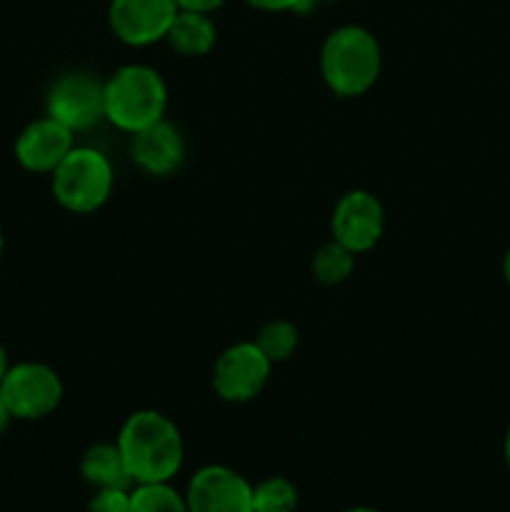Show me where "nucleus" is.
Listing matches in <instances>:
<instances>
[{"label": "nucleus", "instance_id": "f257e3e1", "mask_svg": "<svg viewBox=\"0 0 510 512\" xmlns=\"http://www.w3.org/2000/svg\"><path fill=\"white\" fill-rule=\"evenodd\" d=\"M120 455L125 460L133 485L170 483L185 460V443L180 428L160 410H135L120 425Z\"/></svg>", "mask_w": 510, "mask_h": 512}, {"label": "nucleus", "instance_id": "f03ea898", "mask_svg": "<svg viewBox=\"0 0 510 512\" xmlns=\"http://www.w3.org/2000/svg\"><path fill=\"white\" fill-rule=\"evenodd\" d=\"M380 43L363 25H340L320 48V75L338 98L365 95L380 78Z\"/></svg>", "mask_w": 510, "mask_h": 512}, {"label": "nucleus", "instance_id": "7ed1b4c3", "mask_svg": "<svg viewBox=\"0 0 510 512\" xmlns=\"http://www.w3.org/2000/svg\"><path fill=\"white\" fill-rule=\"evenodd\" d=\"M168 85L163 75L143 63L120 65L105 80V120L123 133H138L165 118Z\"/></svg>", "mask_w": 510, "mask_h": 512}, {"label": "nucleus", "instance_id": "20e7f679", "mask_svg": "<svg viewBox=\"0 0 510 512\" xmlns=\"http://www.w3.org/2000/svg\"><path fill=\"white\" fill-rule=\"evenodd\" d=\"M50 175L55 200L75 215H88L103 208L115 185L110 158L90 145H75Z\"/></svg>", "mask_w": 510, "mask_h": 512}, {"label": "nucleus", "instance_id": "39448f33", "mask_svg": "<svg viewBox=\"0 0 510 512\" xmlns=\"http://www.w3.org/2000/svg\"><path fill=\"white\" fill-rule=\"evenodd\" d=\"M63 380L45 363L10 365L0 380V398L15 420L48 418L63 403Z\"/></svg>", "mask_w": 510, "mask_h": 512}, {"label": "nucleus", "instance_id": "423d86ee", "mask_svg": "<svg viewBox=\"0 0 510 512\" xmlns=\"http://www.w3.org/2000/svg\"><path fill=\"white\" fill-rule=\"evenodd\" d=\"M45 115L80 133L105 120V80L93 73L73 70L50 85L45 98Z\"/></svg>", "mask_w": 510, "mask_h": 512}, {"label": "nucleus", "instance_id": "0eeeda50", "mask_svg": "<svg viewBox=\"0 0 510 512\" xmlns=\"http://www.w3.org/2000/svg\"><path fill=\"white\" fill-rule=\"evenodd\" d=\"M273 363L255 345V340H243L220 353L213 368V388L225 403H250L268 385Z\"/></svg>", "mask_w": 510, "mask_h": 512}, {"label": "nucleus", "instance_id": "6e6552de", "mask_svg": "<svg viewBox=\"0 0 510 512\" xmlns=\"http://www.w3.org/2000/svg\"><path fill=\"white\" fill-rule=\"evenodd\" d=\"M385 230L383 203L368 190H348L340 195L330 218V233L335 243L345 245L350 253L360 255L380 243Z\"/></svg>", "mask_w": 510, "mask_h": 512}, {"label": "nucleus", "instance_id": "1a4fd4ad", "mask_svg": "<svg viewBox=\"0 0 510 512\" xmlns=\"http://www.w3.org/2000/svg\"><path fill=\"white\" fill-rule=\"evenodd\" d=\"M178 10L175 0H110L108 25L120 43L145 48L165 40Z\"/></svg>", "mask_w": 510, "mask_h": 512}, {"label": "nucleus", "instance_id": "9d476101", "mask_svg": "<svg viewBox=\"0 0 510 512\" xmlns=\"http://www.w3.org/2000/svg\"><path fill=\"white\" fill-rule=\"evenodd\" d=\"M188 512H253V485L228 465H205L185 490Z\"/></svg>", "mask_w": 510, "mask_h": 512}, {"label": "nucleus", "instance_id": "9b49d317", "mask_svg": "<svg viewBox=\"0 0 510 512\" xmlns=\"http://www.w3.org/2000/svg\"><path fill=\"white\" fill-rule=\"evenodd\" d=\"M75 148V133L50 115L33 120L15 140V160L28 173H53Z\"/></svg>", "mask_w": 510, "mask_h": 512}, {"label": "nucleus", "instance_id": "f8f14e48", "mask_svg": "<svg viewBox=\"0 0 510 512\" xmlns=\"http://www.w3.org/2000/svg\"><path fill=\"white\" fill-rule=\"evenodd\" d=\"M130 158L145 175L168 178L175 170H180L185 160L183 133L170 120H158V123L133 133Z\"/></svg>", "mask_w": 510, "mask_h": 512}, {"label": "nucleus", "instance_id": "ddd939ff", "mask_svg": "<svg viewBox=\"0 0 510 512\" xmlns=\"http://www.w3.org/2000/svg\"><path fill=\"white\" fill-rule=\"evenodd\" d=\"M165 40L183 58H203L218 43V28H215L213 18L208 13L178 10Z\"/></svg>", "mask_w": 510, "mask_h": 512}, {"label": "nucleus", "instance_id": "4468645a", "mask_svg": "<svg viewBox=\"0 0 510 512\" xmlns=\"http://www.w3.org/2000/svg\"><path fill=\"white\" fill-rule=\"evenodd\" d=\"M80 475L95 490L100 488H133L125 460L115 443H95L80 458Z\"/></svg>", "mask_w": 510, "mask_h": 512}, {"label": "nucleus", "instance_id": "2eb2a0df", "mask_svg": "<svg viewBox=\"0 0 510 512\" xmlns=\"http://www.w3.org/2000/svg\"><path fill=\"white\" fill-rule=\"evenodd\" d=\"M130 512H188V503L170 483H140L130 488Z\"/></svg>", "mask_w": 510, "mask_h": 512}, {"label": "nucleus", "instance_id": "dca6fc26", "mask_svg": "<svg viewBox=\"0 0 510 512\" xmlns=\"http://www.w3.org/2000/svg\"><path fill=\"white\" fill-rule=\"evenodd\" d=\"M355 253H350L345 245L325 243L313 255V278L323 285H340L353 275Z\"/></svg>", "mask_w": 510, "mask_h": 512}, {"label": "nucleus", "instance_id": "f3484780", "mask_svg": "<svg viewBox=\"0 0 510 512\" xmlns=\"http://www.w3.org/2000/svg\"><path fill=\"white\" fill-rule=\"evenodd\" d=\"M300 333L290 320H268L255 335V345L268 355L270 363H285L298 350Z\"/></svg>", "mask_w": 510, "mask_h": 512}, {"label": "nucleus", "instance_id": "a211bd4d", "mask_svg": "<svg viewBox=\"0 0 510 512\" xmlns=\"http://www.w3.org/2000/svg\"><path fill=\"white\" fill-rule=\"evenodd\" d=\"M298 500V488L283 475H273L253 485V512H295Z\"/></svg>", "mask_w": 510, "mask_h": 512}, {"label": "nucleus", "instance_id": "6ab92c4d", "mask_svg": "<svg viewBox=\"0 0 510 512\" xmlns=\"http://www.w3.org/2000/svg\"><path fill=\"white\" fill-rule=\"evenodd\" d=\"M88 512H130V488H100L90 498Z\"/></svg>", "mask_w": 510, "mask_h": 512}, {"label": "nucleus", "instance_id": "aec40b11", "mask_svg": "<svg viewBox=\"0 0 510 512\" xmlns=\"http://www.w3.org/2000/svg\"><path fill=\"white\" fill-rule=\"evenodd\" d=\"M245 3L263 13H308L318 0H245Z\"/></svg>", "mask_w": 510, "mask_h": 512}, {"label": "nucleus", "instance_id": "412c9836", "mask_svg": "<svg viewBox=\"0 0 510 512\" xmlns=\"http://www.w3.org/2000/svg\"><path fill=\"white\" fill-rule=\"evenodd\" d=\"M180 10H195V13H215L218 8H223L225 0H175Z\"/></svg>", "mask_w": 510, "mask_h": 512}, {"label": "nucleus", "instance_id": "4be33fe9", "mask_svg": "<svg viewBox=\"0 0 510 512\" xmlns=\"http://www.w3.org/2000/svg\"><path fill=\"white\" fill-rule=\"evenodd\" d=\"M10 413H8V408H5V403H3V398H0V435L5 433V428H8V423H10Z\"/></svg>", "mask_w": 510, "mask_h": 512}, {"label": "nucleus", "instance_id": "5701e85b", "mask_svg": "<svg viewBox=\"0 0 510 512\" xmlns=\"http://www.w3.org/2000/svg\"><path fill=\"white\" fill-rule=\"evenodd\" d=\"M8 368H10L8 353H5V348H3V345H0V380L5 378V373H8Z\"/></svg>", "mask_w": 510, "mask_h": 512}, {"label": "nucleus", "instance_id": "b1692460", "mask_svg": "<svg viewBox=\"0 0 510 512\" xmlns=\"http://www.w3.org/2000/svg\"><path fill=\"white\" fill-rule=\"evenodd\" d=\"M503 275H505V283L510 288V248L505 250V258H503Z\"/></svg>", "mask_w": 510, "mask_h": 512}, {"label": "nucleus", "instance_id": "393cba45", "mask_svg": "<svg viewBox=\"0 0 510 512\" xmlns=\"http://www.w3.org/2000/svg\"><path fill=\"white\" fill-rule=\"evenodd\" d=\"M503 453H505V465H508V470H510V428H508V433H505Z\"/></svg>", "mask_w": 510, "mask_h": 512}, {"label": "nucleus", "instance_id": "a878e982", "mask_svg": "<svg viewBox=\"0 0 510 512\" xmlns=\"http://www.w3.org/2000/svg\"><path fill=\"white\" fill-rule=\"evenodd\" d=\"M345 512H380V510L370 508V505H355V508H350V510H345Z\"/></svg>", "mask_w": 510, "mask_h": 512}, {"label": "nucleus", "instance_id": "bb28decb", "mask_svg": "<svg viewBox=\"0 0 510 512\" xmlns=\"http://www.w3.org/2000/svg\"><path fill=\"white\" fill-rule=\"evenodd\" d=\"M3 245H5V240H3V230H0V255H3Z\"/></svg>", "mask_w": 510, "mask_h": 512}]
</instances>
